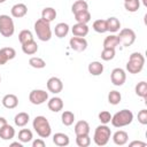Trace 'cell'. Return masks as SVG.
I'll list each match as a JSON object with an SVG mask.
<instances>
[{"mask_svg":"<svg viewBox=\"0 0 147 147\" xmlns=\"http://www.w3.org/2000/svg\"><path fill=\"white\" fill-rule=\"evenodd\" d=\"M119 44H122L124 47H129L131 46L134 41H136V32L132 29H122L119 31V34L117 36Z\"/></svg>","mask_w":147,"mask_h":147,"instance_id":"7","label":"cell"},{"mask_svg":"<svg viewBox=\"0 0 147 147\" xmlns=\"http://www.w3.org/2000/svg\"><path fill=\"white\" fill-rule=\"evenodd\" d=\"M121 100H122V95H121V93L118 91L114 90V91L109 92V94H108V102L110 105L116 106V105H118L121 102Z\"/></svg>","mask_w":147,"mask_h":147,"instance_id":"34","label":"cell"},{"mask_svg":"<svg viewBox=\"0 0 147 147\" xmlns=\"http://www.w3.org/2000/svg\"><path fill=\"white\" fill-rule=\"evenodd\" d=\"M93 30L98 33H105L107 32V23L106 20H96L93 22Z\"/></svg>","mask_w":147,"mask_h":147,"instance_id":"33","label":"cell"},{"mask_svg":"<svg viewBox=\"0 0 147 147\" xmlns=\"http://www.w3.org/2000/svg\"><path fill=\"white\" fill-rule=\"evenodd\" d=\"M110 137H111L110 129L107 126V124H101V125L96 126V129L94 131L93 140H94L95 145H98V146H106L108 144Z\"/></svg>","mask_w":147,"mask_h":147,"instance_id":"5","label":"cell"},{"mask_svg":"<svg viewBox=\"0 0 147 147\" xmlns=\"http://www.w3.org/2000/svg\"><path fill=\"white\" fill-rule=\"evenodd\" d=\"M98 117H99V121L101 122V124H108L110 122V119H111V115L107 110H103V111L99 113Z\"/></svg>","mask_w":147,"mask_h":147,"instance_id":"39","label":"cell"},{"mask_svg":"<svg viewBox=\"0 0 147 147\" xmlns=\"http://www.w3.org/2000/svg\"><path fill=\"white\" fill-rule=\"evenodd\" d=\"M7 124V121H6V118L5 117H0V130L5 126Z\"/></svg>","mask_w":147,"mask_h":147,"instance_id":"45","label":"cell"},{"mask_svg":"<svg viewBox=\"0 0 147 147\" xmlns=\"http://www.w3.org/2000/svg\"><path fill=\"white\" fill-rule=\"evenodd\" d=\"M53 142L59 146V147H65L69 145L70 142V139L69 137L65 134V133H62V132H57L53 136Z\"/></svg>","mask_w":147,"mask_h":147,"instance_id":"18","label":"cell"},{"mask_svg":"<svg viewBox=\"0 0 147 147\" xmlns=\"http://www.w3.org/2000/svg\"><path fill=\"white\" fill-rule=\"evenodd\" d=\"M87 69L92 76H100L103 72V64L99 61H93L88 64Z\"/></svg>","mask_w":147,"mask_h":147,"instance_id":"20","label":"cell"},{"mask_svg":"<svg viewBox=\"0 0 147 147\" xmlns=\"http://www.w3.org/2000/svg\"><path fill=\"white\" fill-rule=\"evenodd\" d=\"M47 107L51 111H54V113H59L63 109V101L61 98L59 96H54L52 99H49V101L47 102Z\"/></svg>","mask_w":147,"mask_h":147,"instance_id":"15","label":"cell"},{"mask_svg":"<svg viewBox=\"0 0 147 147\" xmlns=\"http://www.w3.org/2000/svg\"><path fill=\"white\" fill-rule=\"evenodd\" d=\"M18 40H20L21 45L26 44V42L33 40V34H32V32L30 30H22L18 33Z\"/></svg>","mask_w":147,"mask_h":147,"instance_id":"32","label":"cell"},{"mask_svg":"<svg viewBox=\"0 0 147 147\" xmlns=\"http://www.w3.org/2000/svg\"><path fill=\"white\" fill-rule=\"evenodd\" d=\"M138 122L142 125L147 124V110L146 109H141L138 113Z\"/></svg>","mask_w":147,"mask_h":147,"instance_id":"41","label":"cell"},{"mask_svg":"<svg viewBox=\"0 0 147 147\" xmlns=\"http://www.w3.org/2000/svg\"><path fill=\"white\" fill-rule=\"evenodd\" d=\"M15 146H17V147H23L22 142H18V141H15V142H11V144H10V147H15Z\"/></svg>","mask_w":147,"mask_h":147,"instance_id":"46","label":"cell"},{"mask_svg":"<svg viewBox=\"0 0 147 147\" xmlns=\"http://www.w3.org/2000/svg\"><path fill=\"white\" fill-rule=\"evenodd\" d=\"M69 32V25L67 23H57L54 28V33L57 38H64Z\"/></svg>","mask_w":147,"mask_h":147,"instance_id":"21","label":"cell"},{"mask_svg":"<svg viewBox=\"0 0 147 147\" xmlns=\"http://www.w3.org/2000/svg\"><path fill=\"white\" fill-rule=\"evenodd\" d=\"M33 136H32V132L31 130L29 129H22L20 132H18V140L22 142V144H25V142H30L32 140Z\"/></svg>","mask_w":147,"mask_h":147,"instance_id":"30","label":"cell"},{"mask_svg":"<svg viewBox=\"0 0 147 147\" xmlns=\"http://www.w3.org/2000/svg\"><path fill=\"white\" fill-rule=\"evenodd\" d=\"M146 145H147L146 142H142V141H137V140H134V141H132V142H130V144H129V146H130V147H134V146L145 147Z\"/></svg>","mask_w":147,"mask_h":147,"instance_id":"44","label":"cell"},{"mask_svg":"<svg viewBox=\"0 0 147 147\" xmlns=\"http://www.w3.org/2000/svg\"><path fill=\"white\" fill-rule=\"evenodd\" d=\"M75 133L76 136L90 134V124L86 121H78L75 124Z\"/></svg>","mask_w":147,"mask_h":147,"instance_id":"17","label":"cell"},{"mask_svg":"<svg viewBox=\"0 0 147 147\" xmlns=\"http://www.w3.org/2000/svg\"><path fill=\"white\" fill-rule=\"evenodd\" d=\"M83 10H88V3L86 1L77 0L72 3V6H71L72 14H76V13H79V11H83Z\"/></svg>","mask_w":147,"mask_h":147,"instance_id":"27","label":"cell"},{"mask_svg":"<svg viewBox=\"0 0 147 147\" xmlns=\"http://www.w3.org/2000/svg\"><path fill=\"white\" fill-rule=\"evenodd\" d=\"M110 80L115 86H122L125 80H126V74L123 69L121 68H115L113 69L110 74Z\"/></svg>","mask_w":147,"mask_h":147,"instance_id":"9","label":"cell"},{"mask_svg":"<svg viewBox=\"0 0 147 147\" xmlns=\"http://www.w3.org/2000/svg\"><path fill=\"white\" fill-rule=\"evenodd\" d=\"M124 7L127 11L130 13H134L139 9L140 7V0H129V1H124Z\"/></svg>","mask_w":147,"mask_h":147,"instance_id":"35","label":"cell"},{"mask_svg":"<svg viewBox=\"0 0 147 147\" xmlns=\"http://www.w3.org/2000/svg\"><path fill=\"white\" fill-rule=\"evenodd\" d=\"M118 45H119V41H118L117 36H115V34H110V36L106 37L103 40V48H114L115 49Z\"/></svg>","mask_w":147,"mask_h":147,"instance_id":"26","label":"cell"},{"mask_svg":"<svg viewBox=\"0 0 147 147\" xmlns=\"http://www.w3.org/2000/svg\"><path fill=\"white\" fill-rule=\"evenodd\" d=\"M29 119H30V116L28 113H24V111H21L18 113L15 117H14V123L16 126H25L28 123H29Z\"/></svg>","mask_w":147,"mask_h":147,"instance_id":"22","label":"cell"},{"mask_svg":"<svg viewBox=\"0 0 147 147\" xmlns=\"http://www.w3.org/2000/svg\"><path fill=\"white\" fill-rule=\"evenodd\" d=\"M29 100L32 105H42L48 100V93L44 90H32L29 94Z\"/></svg>","mask_w":147,"mask_h":147,"instance_id":"8","label":"cell"},{"mask_svg":"<svg viewBox=\"0 0 147 147\" xmlns=\"http://www.w3.org/2000/svg\"><path fill=\"white\" fill-rule=\"evenodd\" d=\"M124 1H129V0H124Z\"/></svg>","mask_w":147,"mask_h":147,"instance_id":"50","label":"cell"},{"mask_svg":"<svg viewBox=\"0 0 147 147\" xmlns=\"http://www.w3.org/2000/svg\"><path fill=\"white\" fill-rule=\"evenodd\" d=\"M26 13H28V7L24 3H15L10 9V14L15 18L24 17L26 15Z\"/></svg>","mask_w":147,"mask_h":147,"instance_id":"12","label":"cell"},{"mask_svg":"<svg viewBox=\"0 0 147 147\" xmlns=\"http://www.w3.org/2000/svg\"><path fill=\"white\" fill-rule=\"evenodd\" d=\"M8 62V59H7V56L5 55V53L2 52V49H0V65H3V64H6Z\"/></svg>","mask_w":147,"mask_h":147,"instance_id":"43","label":"cell"},{"mask_svg":"<svg viewBox=\"0 0 147 147\" xmlns=\"http://www.w3.org/2000/svg\"><path fill=\"white\" fill-rule=\"evenodd\" d=\"M133 121V113L129 109H122L111 116V125L115 127H123L131 124Z\"/></svg>","mask_w":147,"mask_h":147,"instance_id":"2","label":"cell"},{"mask_svg":"<svg viewBox=\"0 0 147 147\" xmlns=\"http://www.w3.org/2000/svg\"><path fill=\"white\" fill-rule=\"evenodd\" d=\"M145 64V56L139 53V52H134L130 55L129 61L126 63V70L130 74H139Z\"/></svg>","mask_w":147,"mask_h":147,"instance_id":"4","label":"cell"},{"mask_svg":"<svg viewBox=\"0 0 147 147\" xmlns=\"http://www.w3.org/2000/svg\"><path fill=\"white\" fill-rule=\"evenodd\" d=\"M142 1H144V5L147 6V0H142Z\"/></svg>","mask_w":147,"mask_h":147,"instance_id":"47","label":"cell"},{"mask_svg":"<svg viewBox=\"0 0 147 147\" xmlns=\"http://www.w3.org/2000/svg\"><path fill=\"white\" fill-rule=\"evenodd\" d=\"M15 32V25L14 21L9 15L2 14L0 15V34H2L6 38H9Z\"/></svg>","mask_w":147,"mask_h":147,"instance_id":"6","label":"cell"},{"mask_svg":"<svg viewBox=\"0 0 147 147\" xmlns=\"http://www.w3.org/2000/svg\"><path fill=\"white\" fill-rule=\"evenodd\" d=\"M134 91H136V94H137L138 96L146 99V98H147V83L144 82V80H142V82H139V83L136 85Z\"/></svg>","mask_w":147,"mask_h":147,"instance_id":"31","label":"cell"},{"mask_svg":"<svg viewBox=\"0 0 147 147\" xmlns=\"http://www.w3.org/2000/svg\"><path fill=\"white\" fill-rule=\"evenodd\" d=\"M63 88V84H62V80L57 77H51L48 80H47V90L54 94H57L62 91Z\"/></svg>","mask_w":147,"mask_h":147,"instance_id":"11","label":"cell"},{"mask_svg":"<svg viewBox=\"0 0 147 147\" xmlns=\"http://www.w3.org/2000/svg\"><path fill=\"white\" fill-rule=\"evenodd\" d=\"M41 18L47 22H53L56 18V10L53 7H46L41 11Z\"/></svg>","mask_w":147,"mask_h":147,"instance_id":"23","label":"cell"},{"mask_svg":"<svg viewBox=\"0 0 147 147\" xmlns=\"http://www.w3.org/2000/svg\"><path fill=\"white\" fill-rule=\"evenodd\" d=\"M1 102H2V106L5 108H7V109H14L18 105V98L15 94H6L2 98Z\"/></svg>","mask_w":147,"mask_h":147,"instance_id":"13","label":"cell"},{"mask_svg":"<svg viewBox=\"0 0 147 147\" xmlns=\"http://www.w3.org/2000/svg\"><path fill=\"white\" fill-rule=\"evenodd\" d=\"M74 15H75V20L77 21V23L87 24V23L91 21V14H90L88 10H83V11L76 13V14H74Z\"/></svg>","mask_w":147,"mask_h":147,"instance_id":"28","label":"cell"},{"mask_svg":"<svg viewBox=\"0 0 147 147\" xmlns=\"http://www.w3.org/2000/svg\"><path fill=\"white\" fill-rule=\"evenodd\" d=\"M29 64L32 68H36V69H42V68L46 67V62L41 57H37V56H32L29 60Z\"/></svg>","mask_w":147,"mask_h":147,"instance_id":"36","label":"cell"},{"mask_svg":"<svg viewBox=\"0 0 147 147\" xmlns=\"http://www.w3.org/2000/svg\"><path fill=\"white\" fill-rule=\"evenodd\" d=\"M115 49L114 48H103L102 52H101V59L103 61H110L115 57Z\"/></svg>","mask_w":147,"mask_h":147,"instance_id":"38","label":"cell"},{"mask_svg":"<svg viewBox=\"0 0 147 147\" xmlns=\"http://www.w3.org/2000/svg\"><path fill=\"white\" fill-rule=\"evenodd\" d=\"M32 147H45V141L42 139H36L32 141Z\"/></svg>","mask_w":147,"mask_h":147,"instance_id":"42","label":"cell"},{"mask_svg":"<svg viewBox=\"0 0 147 147\" xmlns=\"http://www.w3.org/2000/svg\"><path fill=\"white\" fill-rule=\"evenodd\" d=\"M34 32L38 37L39 40L41 41H48L52 38V29H51V23L39 18L34 23Z\"/></svg>","mask_w":147,"mask_h":147,"instance_id":"3","label":"cell"},{"mask_svg":"<svg viewBox=\"0 0 147 147\" xmlns=\"http://www.w3.org/2000/svg\"><path fill=\"white\" fill-rule=\"evenodd\" d=\"M15 137V129L8 123L0 130V138L2 140H10Z\"/></svg>","mask_w":147,"mask_h":147,"instance_id":"19","label":"cell"},{"mask_svg":"<svg viewBox=\"0 0 147 147\" xmlns=\"http://www.w3.org/2000/svg\"><path fill=\"white\" fill-rule=\"evenodd\" d=\"M106 23H107V31L113 32V33L116 32V31H118L119 28H121V22L116 17H109V18H107L106 20Z\"/></svg>","mask_w":147,"mask_h":147,"instance_id":"24","label":"cell"},{"mask_svg":"<svg viewBox=\"0 0 147 147\" xmlns=\"http://www.w3.org/2000/svg\"><path fill=\"white\" fill-rule=\"evenodd\" d=\"M76 144L78 147H88L91 144V138L88 134L85 136H76Z\"/></svg>","mask_w":147,"mask_h":147,"instance_id":"37","label":"cell"},{"mask_svg":"<svg viewBox=\"0 0 147 147\" xmlns=\"http://www.w3.org/2000/svg\"><path fill=\"white\" fill-rule=\"evenodd\" d=\"M69 44H70L71 49L76 51V52H84L87 48V41L84 37H75L74 36L69 40Z\"/></svg>","mask_w":147,"mask_h":147,"instance_id":"10","label":"cell"},{"mask_svg":"<svg viewBox=\"0 0 147 147\" xmlns=\"http://www.w3.org/2000/svg\"><path fill=\"white\" fill-rule=\"evenodd\" d=\"M0 83H1V76H0Z\"/></svg>","mask_w":147,"mask_h":147,"instance_id":"49","label":"cell"},{"mask_svg":"<svg viewBox=\"0 0 147 147\" xmlns=\"http://www.w3.org/2000/svg\"><path fill=\"white\" fill-rule=\"evenodd\" d=\"M71 32H72V36L75 37H85L88 33V26L87 24H84V23H76L71 28Z\"/></svg>","mask_w":147,"mask_h":147,"instance_id":"14","label":"cell"},{"mask_svg":"<svg viewBox=\"0 0 147 147\" xmlns=\"http://www.w3.org/2000/svg\"><path fill=\"white\" fill-rule=\"evenodd\" d=\"M1 49H2V52L5 53V55L7 56L8 61H9V60H13V59L16 56V51H15L13 47H3V48H1Z\"/></svg>","mask_w":147,"mask_h":147,"instance_id":"40","label":"cell"},{"mask_svg":"<svg viewBox=\"0 0 147 147\" xmlns=\"http://www.w3.org/2000/svg\"><path fill=\"white\" fill-rule=\"evenodd\" d=\"M61 119H62V124H63V125L70 126V125H72V123H74V121H75V114H74L72 111L65 110V111L62 113Z\"/></svg>","mask_w":147,"mask_h":147,"instance_id":"29","label":"cell"},{"mask_svg":"<svg viewBox=\"0 0 147 147\" xmlns=\"http://www.w3.org/2000/svg\"><path fill=\"white\" fill-rule=\"evenodd\" d=\"M129 140V134L123 131V130H119V131H116L114 134H113V141L115 145L117 146H123Z\"/></svg>","mask_w":147,"mask_h":147,"instance_id":"16","label":"cell"},{"mask_svg":"<svg viewBox=\"0 0 147 147\" xmlns=\"http://www.w3.org/2000/svg\"><path fill=\"white\" fill-rule=\"evenodd\" d=\"M5 1H6V0H0V3H3Z\"/></svg>","mask_w":147,"mask_h":147,"instance_id":"48","label":"cell"},{"mask_svg":"<svg viewBox=\"0 0 147 147\" xmlns=\"http://www.w3.org/2000/svg\"><path fill=\"white\" fill-rule=\"evenodd\" d=\"M32 126L40 138H48L52 133L51 124L45 116H36L32 122Z\"/></svg>","mask_w":147,"mask_h":147,"instance_id":"1","label":"cell"},{"mask_svg":"<svg viewBox=\"0 0 147 147\" xmlns=\"http://www.w3.org/2000/svg\"><path fill=\"white\" fill-rule=\"evenodd\" d=\"M22 51H23V53L26 54V55H33V54H36L37 51H38V45H37V42H36L34 40L29 41V42L22 45Z\"/></svg>","mask_w":147,"mask_h":147,"instance_id":"25","label":"cell"}]
</instances>
